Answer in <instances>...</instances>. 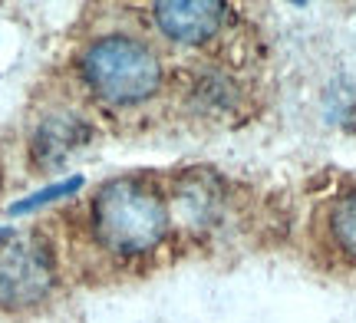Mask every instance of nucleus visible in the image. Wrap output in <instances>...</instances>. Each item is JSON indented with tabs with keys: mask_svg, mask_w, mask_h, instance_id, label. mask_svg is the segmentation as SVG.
<instances>
[{
	"mask_svg": "<svg viewBox=\"0 0 356 323\" xmlns=\"http://www.w3.org/2000/svg\"><path fill=\"white\" fill-rule=\"evenodd\" d=\"M330 231H333V241L337 247L343 251L346 258L356 260V192L343 194L337 208L330 215Z\"/></svg>",
	"mask_w": 356,
	"mask_h": 323,
	"instance_id": "39448f33",
	"label": "nucleus"
},
{
	"mask_svg": "<svg viewBox=\"0 0 356 323\" xmlns=\"http://www.w3.org/2000/svg\"><path fill=\"white\" fill-rule=\"evenodd\" d=\"M96 238L115 254H145L162 245L168 208L162 194L142 179L106 181L92 201Z\"/></svg>",
	"mask_w": 356,
	"mask_h": 323,
	"instance_id": "f257e3e1",
	"label": "nucleus"
},
{
	"mask_svg": "<svg viewBox=\"0 0 356 323\" xmlns=\"http://www.w3.org/2000/svg\"><path fill=\"white\" fill-rule=\"evenodd\" d=\"M56 267L47 245L13 238L0 247V307H33L50 294Z\"/></svg>",
	"mask_w": 356,
	"mask_h": 323,
	"instance_id": "7ed1b4c3",
	"label": "nucleus"
},
{
	"mask_svg": "<svg viewBox=\"0 0 356 323\" xmlns=\"http://www.w3.org/2000/svg\"><path fill=\"white\" fill-rule=\"evenodd\" d=\"M3 234H10V231H7V228H0V238H3Z\"/></svg>",
	"mask_w": 356,
	"mask_h": 323,
	"instance_id": "0eeeda50",
	"label": "nucleus"
},
{
	"mask_svg": "<svg viewBox=\"0 0 356 323\" xmlns=\"http://www.w3.org/2000/svg\"><path fill=\"white\" fill-rule=\"evenodd\" d=\"M225 3L218 0H162L155 3V24L168 40L204 43L225 24Z\"/></svg>",
	"mask_w": 356,
	"mask_h": 323,
	"instance_id": "20e7f679",
	"label": "nucleus"
},
{
	"mask_svg": "<svg viewBox=\"0 0 356 323\" xmlns=\"http://www.w3.org/2000/svg\"><path fill=\"white\" fill-rule=\"evenodd\" d=\"M83 79L109 103H142L159 90L162 66L152 47L132 37H102L83 53Z\"/></svg>",
	"mask_w": 356,
	"mask_h": 323,
	"instance_id": "f03ea898",
	"label": "nucleus"
},
{
	"mask_svg": "<svg viewBox=\"0 0 356 323\" xmlns=\"http://www.w3.org/2000/svg\"><path fill=\"white\" fill-rule=\"evenodd\" d=\"M79 188H83V179L56 181V185H50V188H40V192H33L30 198H24V201L10 205V215H30V211H37V208H43V205H53V201H60V198L79 192Z\"/></svg>",
	"mask_w": 356,
	"mask_h": 323,
	"instance_id": "423d86ee",
	"label": "nucleus"
}]
</instances>
